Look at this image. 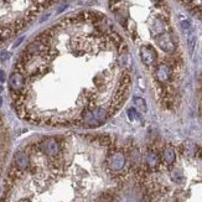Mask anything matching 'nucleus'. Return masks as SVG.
Returning <instances> with one entry per match:
<instances>
[{"label": "nucleus", "instance_id": "1", "mask_svg": "<svg viewBox=\"0 0 202 202\" xmlns=\"http://www.w3.org/2000/svg\"><path fill=\"white\" fill-rule=\"evenodd\" d=\"M39 149L48 158H57L61 154V146L55 138H47L39 144Z\"/></svg>", "mask_w": 202, "mask_h": 202}, {"label": "nucleus", "instance_id": "2", "mask_svg": "<svg viewBox=\"0 0 202 202\" xmlns=\"http://www.w3.org/2000/svg\"><path fill=\"white\" fill-rule=\"evenodd\" d=\"M155 41L159 45V47L161 48L162 51L167 52V53H172L175 52V43L171 39V36L166 32H162L155 36Z\"/></svg>", "mask_w": 202, "mask_h": 202}, {"label": "nucleus", "instance_id": "3", "mask_svg": "<svg viewBox=\"0 0 202 202\" xmlns=\"http://www.w3.org/2000/svg\"><path fill=\"white\" fill-rule=\"evenodd\" d=\"M124 165H125V156L121 151H115L108 158V167L112 171H121Z\"/></svg>", "mask_w": 202, "mask_h": 202}, {"label": "nucleus", "instance_id": "4", "mask_svg": "<svg viewBox=\"0 0 202 202\" xmlns=\"http://www.w3.org/2000/svg\"><path fill=\"white\" fill-rule=\"evenodd\" d=\"M140 57L144 65L151 66L156 61V51L151 46H142L140 47Z\"/></svg>", "mask_w": 202, "mask_h": 202}, {"label": "nucleus", "instance_id": "5", "mask_svg": "<svg viewBox=\"0 0 202 202\" xmlns=\"http://www.w3.org/2000/svg\"><path fill=\"white\" fill-rule=\"evenodd\" d=\"M155 76H156V80L160 82V83H166L171 78V68L170 66L167 65H160L158 68H156V72H155Z\"/></svg>", "mask_w": 202, "mask_h": 202}, {"label": "nucleus", "instance_id": "6", "mask_svg": "<svg viewBox=\"0 0 202 202\" xmlns=\"http://www.w3.org/2000/svg\"><path fill=\"white\" fill-rule=\"evenodd\" d=\"M162 158H164V161L166 162L167 165H171L174 164L175 159H176V154H175V150L172 148H166L162 153Z\"/></svg>", "mask_w": 202, "mask_h": 202}, {"label": "nucleus", "instance_id": "7", "mask_svg": "<svg viewBox=\"0 0 202 202\" xmlns=\"http://www.w3.org/2000/svg\"><path fill=\"white\" fill-rule=\"evenodd\" d=\"M146 162L149 165V167L151 169H155L158 165H159V155L154 151H150L148 155H146Z\"/></svg>", "mask_w": 202, "mask_h": 202}, {"label": "nucleus", "instance_id": "8", "mask_svg": "<svg viewBox=\"0 0 202 202\" xmlns=\"http://www.w3.org/2000/svg\"><path fill=\"white\" fill-rule=\"evenodd\" d=\"M195 43H196V36H195L194 31H191V32H188V34H187V46H188V50H190V52H191V53L194 52Z\"/></svg>", "mask_w": 202, "mask_h": 202}, {"label": "nucleus", "instance_id": "9", "mask_svg": "<svg viewBox=\"0 0 202 202\" xmlns=\"http://www.w3.org/2000/svg\"><path fill=\"white\" fill-rule=\"evenodd\" d=\"M134 103H135V105H137V108L139 109V110H142V112H146V103L145 101L143 99V98H134Z\"/></svg>", "mask_w": 202, "mask_h": 202}, {"label": "nucleus", "instance_id": "10", "mask_svg": "<svg viewBox=\"0 0 202 202\" xmlns=\"http://www.w3.org/2000/svg\"><path fill=\"white\" fill-rule=\"evenodd\" d=\"M171 179L175 182H179V183L183 181V176L179 172V170H172L171 171Z\"/></svg>", "mask_w": 202, "mask_h": 202}, {"label": "nucleus", "instance_id": "11", "mask_svg": "<svg viewBox=\"0 0 202 202\" xmlns=\"http://www.w3.org/2000/svg\"><path fill=\"white\" fill-rule=\"evenodd\" d=\"M180 25H181L182 30H185V31H188V32H191V31H192V25H191L190 20H187V19L181 20Z\"/></svg>", "mask_w": 202, "mask_h": 202}, {"label": "nucleus", "instance_id": "12", "mask_svg": "<svg viewBox=\"0 0 202 202\" xmlns=\"http://www.w3.org/2000/svg\"><path fill=\"white\" fill-rule=\"evenodd\" d=\"M140 202H150V199H149L148 196H144L142 200H140Z\"/></svg>", "mask_w": 202, "mask_h": 202}, {"label": "nucleus", "instance_id": "13", "mask_svg": "<svg viewBox=\"0 0 202 202\" xmlns=\"http://www.w3.org/2000/svg\"><path fill=\"white\" fill-rule=\"evenodd\" d=\"M153 3H155V4H159V3H161L162 0H151Z\"/></svg>", "mask_w": 202, "mask_h": 202}, {"label": "nucleus", "instance_id": "14", "mask_svg": "<svg viewBox=\"0 0 202 202\" xmlns=\"http://www.w3.org/2000/svg\"><path fill=\"white\" fill-rule=\"evenodd\" d=\"M1 89H3V88H1V87H0V92H1Z\"/></svg>", "mask_w": 202, "mask_h": 202}, {"label": "nucleus", "instance_id": "15", "mask_svg": "<svg viewBox=\"0 0 202 202\" xmlns=\"http://www.w3.org/2000/svg\"><path fill=\"white\" fill-rule=\"evenodd\" d=\"M115 1H121V0H115Z\"/></svg>", "mask_w": 202, "mask_h": 202}]
</instances>
